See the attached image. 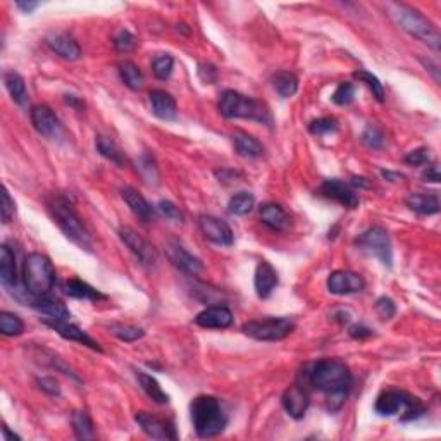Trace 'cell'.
<instances>
[{
  "instance_id": "cell-1",
  "label": "cell",
  "mask_w": 441,
  "mask_h": 441,
  "mask_svg": "<svg viewBox=\"0 0 441 441\" xmlns=\"http://www.w3.org/2000/svg\"><path fill=\"white\" fill-rule=\"evenodd\" d=\"M304 383L326 396V408L338 412L343 407L352 388V372L348 365L338 359L317 360L304 372Z\"/></svg>"
},
{
  "instance_id": "cell-2",
  "label": "cell",
  "mask_w": 441,
  "mask_h": 441,
  "mask_svg": "<svg viewBox=\"0 0 441 441\" xmlns=\"http://www.w3.org/2000/svg\"><path fill=\"white\" fill-rule=\"evenodd\" d=\"M47 209H49L50 217L55 224L59 226L64 236L69 241H73L76 247L86 252H91V236L83 224L81 217L74 210V205L64 197V195L54 193L47 198Z\"/></svg>"
},
{
  "instance_id": "cell-3",
  "label": "cell",
  "mask_w": 441,
  "mask_h": 441,
  "mask_svg": "<svg viewBox=\"0 0 441 441\" xmlns=\"http://www.w3.org/2000/svg\"><path fill=\"white\" fill-rule=\"evenodd\" d=\"M386 11L389 18L402 28L405 33H408L411 37L424 42L428 47H431L433 50H440L441 45L440 31L438 28L429 21L426 16L420 14L419 11L414 9V7L405 6V4L399 2L388 4Z\"/></svg>"
},
{
  "instance_id": "cell-4",
  "label": "cell",
  "mask_w": 441,
  "mask_h": 441,
  "mask_svg": "<svg viewBox=\"0 0 441 441\" xmlns=\"http://www.w3.org/2000/svg\"><path fill=\"white\" fill-rule=\"evenodd\" d=\"M193 429L198 438H214L219 436L228 426V416L216 396L200 395L190 405Z\"/></svg>"
},
{
  "instance_id": "cell-5",
  "label": "cell",
  "mask_w": 441,
  "mask_h": 441,
  "mask_svg": "<svg viewBox=\"0 0 441 441\" xmlns=\"http://www.w3.org/2000/svg\"><path fill=\"white\" fill-rule=\"evenodd\" d=\"M57 274L52 260L43 253L33 252L23 262V285L30 297L50 295L54 290Z\"/></svg>"
},
{
  "instance_id": "cell-6",
  "label": "cell",
  "mask_w": 441,
  "mask_h": 441,
  "mask_svg": "<svg viewBox=\"0 0 441 441\" xmlns=\"http://www.w3.org/2000/svg\"><path fill=\"white\" fill-rule=\"evenodd\" d=\"M217 109H219L221 116L226 119H248V121L265 122V125L271 122V114H269L268 107L256 98L240 93V91H222Z\"/></svg>"
},
{
  "instance_id": "cell-7",
  "label": "cell",
  "mask_w": 441,
  "mask_h": 441,
  "mask_svg": "<svg viewBox=\"0 0 441 441\" xmlns=\"http://www.w3.org/2000/svg\"><path fill=\"white\" fill-rule=\"evenodd\" d=\"M374 411L384 417L402 414L400 417L402 420H412L424 416L426 407L419 399L408 395V393L399 391V389H386L376 399Z\"/></svg>"
},
{
  "instance_id": "cell-8",
  "label": "cell",
  "mask_w": 441,
  "mask_h": 441,
  "mask_svg": "<svg viewBox=\"0 0 441 441\" xmlns=\"http://www.w3.org/2000/svg\"><path fill=\"white\" fill-rule=\"evenodd\" d=\"M297 323L292 317H265L244 324L241 331L257 341H281L295 331Z\"/></svg>"
},
{
  "instance_id": "cell-9",
  "label": "cell",
  "mask_w": 441,
  "mask_h": 441,
  "mask_svg": "<svg viewBox=\"0 0 441 441\" xmlns=\"http://www.w3.org/2000/svg\"><path fill=\"white\" fill-rule=\"evenodd\" d=\"M355 247L362 252L371 253L376 259L383 262L386 268L393 265V248L389 234L381 226H372V228L365 229L362 234L355 238Z\"/></svg>"
},
{
  "instance_id": "cell-10",
  "label": "cell",
  "mask_w": 441,
  "mask_h": 441,
  "mask_svg": "<svg viewBox=\"0 0 441 441\" xmlns=\"http://www.w3.org/2000/svg\"><path fill=\"white\" fill-rule=\"evenodd\" d=\"M119 238L122 244L130 248V252L137 257L138 262L145 268H154L159 262V253L154 245H150L140 233L134 231L130 226H121L118 229Z\"/></svg>"
},
{
  "instance_id": "cell-11",
  "label": "cell",
  "mask_w": 441,
  "mask_h": 441,
  "mask_svg": "<svg viewBox=\"0 0 441 441\" xmlns=\"http://www.w3.org/2000/svg\"><path fill=\"white\" fill-rule=\"evenodd\" d=\"M31 125L37 130L38 134L49 140H59L62 137V122L61 119L55 116V113L49 105H35L30 110Z\"/></svg>"
},
{
  "instance_id": "cell-12",
  "label": "cell",
  "mask_w": 441,
  "mask_h": 441,
  "mask_svg": "<svg viewBox=\"0 0 441 441\" xmlns=\"http://www.w3.org/2000/svg\"><path fill=\"white\" fill-rule=\"evenodd\" d=\"M164 248H166V256H168L171 264H173L176 269H180V271L190 274V276H197L198 273L204 271V264H202V260L198 259V257L192 256V253L183 247L180 241L174 240V238L173 240L166 241Z\"/></svg>"
},
{
  "instance_id": "cell-13",
  "label": "cell",
  "mask_w": 441,
  "mask_h": 441,
  "mask_svg": "<svg viewBox=\"0 0 441 441\" xmlns=\"http://www.w3.org/2000/svg\"><path fill=\"white\" fill-rule=\"evenodd\" d=\"M281 405H283L285 412L292 419L300 420L307 414L309 407H311V395H309L305 384H292L290 388L285 389L283 396H281Z\"/></svg>"
},
{
  "instance_id": "cell-14",
  "label": "cell",
  "mask_w": 441,
  "mask_h": 441,
  "mask_svg": "<svg viewBox=\"0 0 441 441\" xmlns=\"http://www.w3.org/2000/svg\"><path fill=\"white\" fill-rule=\"evenodd\" d=\"M198 228H200L205 240H209L214 245L229 247L234 240L233 229L229 228L228 222L216 216H205L204 214V216L198 217Z\"/></svg>"
},
{
  "instance_id": "cell-15",
  "label": "cell",
  "mask_w": 441,
  "mask_h": 441,
  "mask_svg": "<svg viewBox=\"0 0 441 441\" xmlns=\"http://www.w3.org/2000/svg\"><path fill=\"white\" fill-rule=\"evenodd\" d=\"M134 420L149 438L152 440H178L176 428L169 420L150 414V412H137Z\"/></svg>"
},
{
  "instance_id": "cell-16",
  "label": "cell",
  "mask_w": 441,
  "mask_h": 441,
  "mask_svg": "<svg viewBox=\"0 0 441 441\" xmlns=\"http://www.w3.org/2000/svg\"><path fill=\"white\" fill-rule=\"evenodd\" d=\"M317 193H319L321 197L329 198V200L338 202V204L343 205V207L347 209H357L360 204L359 195L353 192L352 186L347 185L345 181L336 180V178L323 181V185L319 186Z\"/></svg>"
},
{
  "instance_id": "cell-17",
  "label": "cell",
  "mask_w": 441,
  "mask_h": 441,
  "mask_svg": "<svg viewBox=\"0 0 441 441\" xmlns=\"http://www.w3.org/2000/svg\"><path fill=\"white\" fill-rule=\"evenodd\" d=\"M326 285L333 295H353V293H360L365 288L364 277L359 273L347 271V269L329 274Z\"/></svg>"
},
{
  "instance_id": "cell-18",
  "label": "cell",
  "mask_w": 441,
  "mask_h": 441,
  "mask_svg": "<svg viewBox=\"0 0 441 441\" xmlns=\"http://www.w3.org/2000/svg\"><path fill=\"white\" fill-rule=\"evenodd\" d=\"M43 324H47L49 328H52L59 336H62L64 340L76 341V343L85 345V347L91 348V350L102 352L101 343L97 340H93L88 333L83 331L81 328H78L76 324H71L69 321H54V319H43Z\"/></svg>"
},
{
  "instance_id": "cell-19",
  "label": "cell",
  "mask_w": 441,
  "mask_h": 441,
  "mask_svg": "<svg viewBox=\"0 0 441 441\" xmlns=\"http://www.w3.org/2000/svg\"><path fill=\"white\" fill-rule=\"evenodd\" d=\"M26 304L31 305L35 311H38L42 316H45L43 319H54V321H69L71 312L66 307V304H62L59 299H54L50 295H42V297H30L28 295Z\"/></svg>"
},
{
  "instance_id": "cell-20",
  "label": "cell",
  "mask_w": 441,
  "mask_h": 441,
  "mask_svg": "<svg viewBox=\"0 0 441 441\" xmlns=\"http://www.w3.org/2000/svg\"><path fill=\"white\" fill-rule=\"evenodd\" d=\"M195 324L205 329H226L233 324V312L226 305H210L197 314Z\"/></svg>"
},
{
  "instance_id": "cell-21",
  "label": "cell",
  "mask_w": 441,
  "mask_h": 441,
  "mask_svg": "<svg viewBox=\"0 0 441 441\" xmlns=\"http://www.w3.org/2000/svg\"><path fill=\"white\" fill-rule=\"evenodd\" d=\"M277 283H280V277H277L276 269L268 260L259 262L256 269V276H253V286H256L257 297L259 299H269L274 290H276Z\"/></svg>"
},
{
  "instance_id": "cell-22",
  "label": "cell",
  "mask_w": 441,
  "mask_h": 441,
  "mask_svg": "<svg viewBox=\"0 0 441 441\" xmlns=\"http://www.w3.org/2000/svg\"><path fill=\"white\" fill-rule=\"evenodd\" d=\"M121 197L122 200L126 202V205H128L131 212H133L138 219H142L143 222L154 221V217H156V209L152 207V204H150L142 193H138L137 190L131 188V186H126V188L121 190Z\"/></svg>"
},
{
  "instance_id": "cell-23",
  "label": "cell",
  "mask_w": 441,
  "mask_h": 441,
  "mask_svg": "<svg viewBox=\"0 0 441 441\" xmlns=\"http://www.w3.org/2000/svg\"><path fill=\"white\" fill-rule=\"evenodd\" d=\"M150 105H152L154 116L162 121H174L178 118V105L174 97L164 90L150 91Z\"/></svg>"
},
{
  "instance_id": "cell-24",
  "label": "cell",
  "mask_w": 441,
  "mask_h": 441,
  "mask_svg": "<svg viewBox=\"0 0 441 441\" xmlns=\"http://www.w3.org/2000/svg\"><path fill=\"white\" fill-rule=\"evenodd\" d=\"M259 216L262 224H265L273 231H283L290 224V217L286 210L280 204H274V202H268V204L260 205Z\"/></svg>"
},
{
  "instance_id": "cell-25",
  "label": "cell",
  "mask_w": 441,
  "mask_h": 441,
  "mask_svg": "<svg viewBox=\"0 0 441 441\" xmlns=\"http://www.w3.org/2000/svg\"><path fill=\"white\" fill-rule=\"evenodd\" d=\"M47 45L52 52L66 61H78L81 57V49H79L78 42L69 35H52L47 38Z\"/></svg>"
},
{
  "instance_id": "cell-26",
  "label": "cell",
  "mask_w": 441,
  "mask_h": 441,
  "mask_svg": "<svg viewBox=\"0 0 441 441\" xmlns=\"http://www.w3.org/2000/svg\"><path fill=\"white\" fill-rule=\"evenodd\" d=\"M405 204L412 212L420 216H433L440 212V198L436 193H411L405 198Z\"/></svg>"
},
{
  "instance_id": "cell-27",
  "label": "cell",
  "mask_w": 441,
  "mask_h": 441,
  "mask_svg": "<svg viewBox=\"0 0 441 441\" xmlns=\"http://www.w3.org/2000/svg\"><path fill=\"white\" fill-rule=\"evenodd\" d=\"M233 145L240 157L257 159L264 156V145H262L256 137L245 133V131H236V133H233Z\"/></svg>"
},
{
  "instance_id": "cell-28",
  "label": "cell",
  "mask_w": 441,
  "mask_h": 441,
  "mask_svg": "<svg viewBox=\"0 0 441 441\" xmlns=\"http://www.w3.org/2000/svg\"><path fill=\"white\" fill-rule=\"evenodd\" d=\"M0 281L6 288H18V268L14 252L6 244L0 247Z\"/></svg>"
},
{
  "instance_id": "cell-29",
  "label": "cell",
  "mask_w": 441,
  "mask_h": 441,
  "mask_svg": "<svg viewBox=\"0 0 441 441\" xmlns=\"http://www.w3.org/2000/svg\"><path fill=\"white\" fill-rule=\"evenodd\" d=\"M64 293L66 295L73 297V299L78 300H90V302H98V300H105L107 297L104 293L98 292L97 288L86 283V281L78 280V277H71L64 283Z\"/></svg>"
},
{
  "instance_id": "cell-30",
  "label": "cell",
  "mask_w": 441,
  "mask_h": 441,
  "mask_svg": "<svg viewBox=\"0 0 441 441\" xmlns=\"http://www.w3.org/2000/svg\"><path fill=\"white\" fill-rule=\"evenodd\" d=\"M4 83H6V88L9 91L14 104H18L19 107H26L28 98L30 97H28L26 83L21 74L16 73V71H6V73H4Z\"/></svg>"
},
{
  "instance_id": "cell-31",
  "label": "cell",
  "mask_w": 441,
  "mask_h": 441,
  "mask_svg": "<svg viewBox=\"0 0 441 441\" xmlns=\"http://www.w3.org/2000/svg\"><path fill=\"white\" fill-rule=\"evenodd\" d=\"M137 379L140 388L143 389V393H145L152 402H156L159 405L169 403V395L161 388V384H159L156 377L147 374V372L143 371H137Z\"/></svg>"
},
{
  "instance_id": "cell-32",
  "label": "cell",
  "mask_w": 441,
  "mask_h": 441,
  "mask_svg": "<svg viewBox=\"0 0 441 441\" xmlns=\"http://www.w3.org/2000/svg\"><path fill=\"white\" fill-rule=\"evenodd\" d=\"M271 83L274 90L283 98L293 97L299 91V78L293 73H290V71H280V73L273 74Z\"/></svg>"
},
{
  "instance_id": "cell-33",
  "label": "cell",
  "mask_w": 441,
  "mask_h": 441,
  "mask_svg": "<svg viewBox=\"0 0 441 441\" xmlns=\"http://www.w3.org/2000/svg\"><path fill=\"white\" fill-rule=\"evenodd\" d=\"M95 147H97L98 154H101L102 157H105L107 161H110L114 166H118V168H125V157H122V152L119 150V147L114 143L113 138L98 134V137L95 138Z\"/></svg>"
},
{
  "instance_id": "cell-34",
  "label": "cell",
  "mask_w": 441,
  "mask_h": 441,
  "mask_svg": "<svg viewBox=\"0 0 441 441\" xmlns=\"http://www.w3.org/2000/svg\"><path fill=\"white\" fill-rule=\"evenodd\" d=\"M119 76H121V81L128 86L130 90L137 91L143 86V74L134 62L125 61L119 64Z\"/></svg>"
},
{
  "instance_id": "cell-35",
  "label": "cell",
  "mask_w": 441,
  "mask_h": 441,
  "mask_svg": "<svg viewBox=\"0 0 441 441\" xmlns=\"http://www.w3.org/2000/svg\"><path fill=\"white\" fill-rule=\"evenodd\" d=\"M253 207H256V197L248 192L234 193L228 202V210L234 216H245L252 212Z\"/></svg>"
},
{
  "instance_id": "cell-36",
  "label": "cell",
  "mask_w": 441,
  "mask_h": 441,
  "mask_svg": "<svg viewBox=\"0 0 441 441\" xmlns=\"http://www.w3.org/2000/svg\"><path fill=\"white\" fill-rule=\"evenodd\" d=\"M71 424H73V431L78 440H91L95 436L93 423H91L90 416L85 411H76L71 417Z\"/></svg>"
},
{
  "instance_id": "cell-37",
  "label": "cell",
  "mask_w": 441,
  "mask_h": 441,
  "mask_svg": "<svg viewBox=\"0 0 441 441\" xmlns=\"http://www.w3.org/2000/svg\"><path fill=\"white\" fill-rule=\"evenodd\" d=\"M25 331V323L14 312H0V333L4 336H19Z\"/></svg>"
},
{
  "instance_id": "cell-38",
  "label": "cell",
  "mask_w": 441,
  "mask_h": 441,
  "mask_svg": "<svg viewBox=\"0 0 441 441\" xmlns=\"http://www.w3.org/2000/svg\"><path fill=\"white\" fill-rule=\"evenodd\" d=\"M109 329L114 336L119 338L121 341H126V343H133V341L145 336V331L142 328L131 324H110Z\"/></svg>"
},
{
  "instance_id": "cell-39",
  "label": "cell",
  "mask_w": 441,
  "mask_h": 441,
  "mask_svg": "<svg viewBox=\"0 0 441 441\" xmlns=\"http://www.w3.org/2000/svg\"><path fill=\"white\" fill-rule=\"evenodd\" d=\"M174 69V59L169 54H157L152 61V71L157 79H169Z\"/></svg>"
},
{
  "instance_id": "cell-40",
  "label": "cell",
  "mask_w": 441,
  "mask_h": 441,
  "mask_svg": "<svg viewBox=\"0 0 441 441\" xmlns=\"http://www.w3.org/2000/svg\"><path fill=\"white\" fill-rule=\"evenodd\" d=\"M353 78L359 79V81L365 83V85H367L369 88H371L372 97H374L377 102H384L383 83H381L379 79L374 76V74L369 73V71H365V69H359V71H355V73H353Z\"/></svg>"
},
{
  "instance_id": "cell-41",
  "label": "cell",
  "mask_w": 441,
  "mask_h": 441,
  "mask_svg": "<svg viewBox=\"0 0 441 441\" xmlns=\"http://www.w3.org/2000/svg\"><path fill=\"white\" fill-rule=\"evenodd\" d=\"M138 171H140L142 178L149 183V185H152V183L156 185L159 181V171L156 162H154L152 157L147 156V154L138 159Z\"/></svg>"
},
{
  "instance_id": "cell-42",
  "label": "cell",
  "mask_w": 441,
  "mask_h": 441,
  "mask_svg": "<svg viewBox=\"0 0 441 441\" xmlns=\"http://www.w3.org/2000/svg\"><path fill=\"white\" fill-rule=\"evenodd\" d=\"M362 143L372 150H379L384 147V134L377 126L369 125L362 133Z\"/></svg>"
},
{
  "instance_id": "cell-43",
  "label": "cell",
  "mask_w": 441,
  "mask_h": 441,
  "mask_svg": "<svg viewBox=\"0 0 441 441\" xmlns=\"http://www.w3.org/2000/svg\"><path fill=\"white\" fill-rule=\"evenodd\" d=\"M353 98H355V88H353L352 83H340L338 88L335 90V93H333L331 101H333V104L345 107V105H350L353 102Z\"/></svg>"
},
{
  "instance_id": "cell-44",
  "label": "cell",
  "mask_w": 441,
  "mask_h": 441,
  "mask_svg": "<svg viewBox=\"0 0 441 441\" xmlns=\"http://www.w3.org/2000/svg\"><path fill=\"white\" fill-rule=\"evenodd\" d=\"M114 47L122 54L131 52L137 47V38H134V35L130 30L122 28V30L118 31L116 37H114Z\"/></svg>"
},
{
  "instance_id": "cell-45",
  "label": "cell",
  "mask_w": 441,
  "mask_h": 441,
  "mask_svg": "<svg viewBox=\"0 0 441 441\" xmlns=\"http://www.w3.org/2000/svg\"><path fill=\"white\" fill-rule=\"evenodd\" d=\"M336 130H338V122L335 118L314 119L311 125H309V131H311L312 134H317V137H321V134H326V133H331V131H336Z\"/></svg>"
},
{
  "instance_id": "cell-46",
  "label": "cell",
  "mask_w": 441,
  "mask_h": 441,
  "mask_svg": "<svg viewBox=\"0 0 441 441\" xmlns=\"http://www.w3.org/2000/svg\"><path fill=\"white\" fill-rule=\"evenodd\" d=\"M374 309H376L377 316H379L383 321L391 319V317L396 314L395 302H393L391 299H388V297H381V299H377L374 304Z\"/></svg>"
},
{
  "instance_id": "cell-47",
  "label": "cell",
  "mask_w": 441,
  "mask_h": 441,
  "mask_svg": "<svg viewBox=\"0 0 441 441\" xmlns=\"http://www.w3.org/2000/svg\"><path fill=\"white\" fill-rule=\"evenodd\" d=\"M0 214H2L4 224H9L16 216V204L13 198H11L9 192H7V188L2 190V207H0Z\"/></svg>"
},
{
  "instance_id": "cell-48",
  "label": "cell",
  "mask_w": 441,
  "mask_h": 441,
  "mask_svg": "<svg viewBox=\"0 0 441 441\" xmlns=\"http://www.w3.org/2000/svg\"><path fill=\"white\" fill-rule=\"evenodd\" d=\"M157 210L162 214V216L166 217V219L169 221H176V222H181L183 221V214L180 207H176V205L173 204V202L169 200H161L157 204Z\"/></svg>"
},
{
  "instance_id": "cell-49",
  "label": "cell",
  "mask_w": 441,
  "mask_h": 441,
  "mask_svg": "<svg viewBox=\"0 0 441 441\" xmlns=\"http://www.w3.org/2000/svg\"><path fill=\"white\" fill-rule=\"evenodd\" d=\"M403 161L407 162L408 166L428 164V162L431 161V156H429V149H426V147H420V149L412 150V152H408L407 156L403 157Z\"/></svg>"
},
{
  "instance_id": "cell-50",
  "label": "cell",
  "mask_w": 441,
  "mask_h": 441,
  "mask_svg": "<svg viewBox=\"0 0 441 441\" xmlns=\"http://www.w3.org/2000/svg\"><path fill=\"white\" fill-rule=\"evenodd\" d=\"M37 384H38V388L42 389L43 393H47V395H50V396H59V395H61V386H59V383L54 379V377H50V376L38 377Z\"/></svg>"
},
{
  "instance_id": "cell-51",
  "label": "cell",
  "mask_w": 441,
  "mask_h": 441,
  "mask_svg": "<svg viewBox=\"0 0 441 441\" xmlns=\"http://www.w3.org/2000/svg\"><path fill=\"white\" fill-rule=\"evenodd\" d=\"M197 73H198V78H200L204 83H207V85H212V83L217 81L216 66L207 64V62H202V64H198Z\"/></svg>"
},
{
  "instance_id": "cell-52",
  "label": "cell",
  "mask_w": 441,
  "mask_h": 441,
  "mask_svg": "<svg viewBox=\"0 0 441 441\" xmlns=\"http://www.w3.org/2000/svg\"><path fill=\"white\" fill-rule=\"evenodd\" d=\"M348 335H350L352 338H355V340H364V338L372 336L374 333H372V329L367 328V326L353 324V326H350V328H348Z\"/></svg>"
},
{
  "instance_id": "cell-53",
  "label": "cell",
  "mask_w": 441,
  "mask_h": 441,
  "mask_svg": "<svg viewBox=\"0 0 441 441\" xmlns=\"http://www.w3.org/2000/svg\"><path fill=\"white\" fill-rule=\"evenodd\" d=\"M423 180L424 181H431V183H438L441 180L438 166H435V164L428 166V169L423 173Z\"/></svg>"
},
{
  "instance_id": "cell-54",
  "label": "cell",
  "mask_w": 441,
  "mask_h": 441,
  "mask_svg": "<svg viewBox=\"0 0 441 441\" xmlns=\"http://www.w3.org/2000/svg\"><path fill=\"white\" fill-rule=\"evenodd\" d=\"M16 6H18V9H21L23 13L31 14L35 9H37L40 4L38 2H18V4H16Z\"/></svg>"
},
{
  "instance_id": "cell-55",
  "label": "cell",
  "mask_w": 441,
  "mask_h": 441,
  "mask_svg": "<svg viewBox=\"0 0 441 441\" xmlns=\"http://www.w3.org/2000/svg\"><path fill=\"white\" fill-rule=\"evenodd\" d=\"M381 174H383L384 178H386L388 181H402L403 180V174L400 173H393V171H381Z\"/></svg>"
},
{
  "instance_id": "cell-56",
  "label": "cell",
  "mask_w": 441,
  "mask_h": 441,
  "mask_svg": "<svg viewBox=\"0 0 441 441\" xmlns=\"http://www.w3.org/2000/svg\"><path fill=\"white\" fill-rule=\"evenodd\" d=\"M2 433H4V438H6L7 441H14V440H21V436H18L16 433H11L9 428L4 426L2 428Z\"/></svg>"
},
{
  "instance_id": "cell-57",
  "label": "cell",
  "mask_w": 441,
  "mask_h": 441,
  "mask_svg": "<svg viewBox=\"0 0 441 441\" xmlns=\"http://www.w3.org/2000/svg\"><path fill=\"white\" fill-rule=\"evenodd\" d=\"M66 102H67V104H71V105L83 107V102H81V101H78V98L74 97V95H66Z\"/></svg>"
},
{
  "instance_id": "cell-58",
  "label": "cell",
  "mask_w": 441,
  "mask_h": 441,
  "mask_svg": "<svg viewBox=\"0 0 441 441\" xmlns=\"http://www.w3.org/2000/svg\"><path fill=\"white\" fill-rule=\"evenodd\" d=\"M352 185L353 186H365V188H367V186H371L369 185V181H365V178H352Z\"/></svg>"
}]
</instances>
